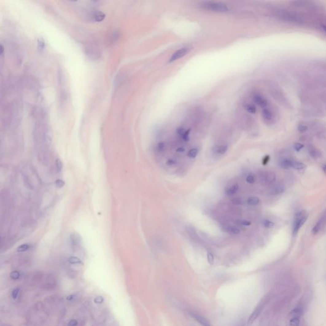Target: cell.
Masks as SVG:
<instances>
[{
	"label": "cell",
	"mask_w": 326,
	"mask_h": 326,
	"mask_svg": "<svg viewBox=\"0 0 326 326\" xmlns=\"http://www.w3.org/2000/svg\"><path fill=\"white\" fill-rule=\"evenodd\" d=\"M201 7L204 10L213 12H226L229 10V8L226 4L219 2H202L201 3Z\"/></svg>",
	"instance_id": "6da1fadb"
},
{
	"label": "cell",
	"mask_w": 326,
	"mask_h": 326,
	"mask_svg": "<svg viewBox=\"0 0 326 326\" xmlns=\"http://www.w3.org/2000/svg\"><path fill=\"white\" fill-rule=\"evenodd\" d=\"M306 219L307 217L305 215V212L304 211L299 212L296 213L293 226V235H295L297 233L300 228L305 224Z\"/></svg>",
	"instance_id": "7a4b0ae2"
},
{
	"label": "cell",
	"mask_w": 326,
	"mask_h": 326,
	"mask_svg": "<svg viewBox=\"0 0 326 326\" xmlns=\"http://www.w3.org/2000/svg\"><path fill=\"white\" fill-rule=\"evenodd\" d=\"M189 51H190L189 49L187 47H184V48L178 49L172 56H171L169 62L173 63L177 61V60L184 57L185 55H187L188 52H189Z\"/></svg>",
	"instance_id": "3957f363"
},
{
	"label": "cell",
	"mask_w": 326,
	"mask_h": 326,
	"mask_svg": "<svg viewBox=\"0 0 326 326\" xmlns=\"http://www.w3.org/2000/svg\"><path fill=\"white\" fill-rule=\"evenodd\" d=\"M262 116L264 122L266 124L271 125L273 123L274 114L273 113V111L270 109L268 108H264L262 110Z\"/></svg>",
	"instance_id": "277c9868"
},
{
	"label": "cell",
	"mask_w": 326,
	"mask_h": 326,
	"mask_svg": "<svg viewBox=\"0 0 326 326\" xmlns=\"http://www.w3.org/2000/svg\"><path fill=\"white\" fill-rule=\"evenodd\" d=\"M326 224V211L323 214V215L321 217V218L316 222V224L315 225L312 229V233L313 235H316L319 231L324 227V226Z\"/></svg>",
	"instance_id": "5b68a950"
},
{
	"label": "cell",
	"mask_w": 326,
	"mask_h": 326,
	"mask_svg": "<svg viewBox=\"0 0 326 326\" xmlns=\"http://www.w3.org/2000/svg\"><path fill=\"white\" fill-rule=\"evenodd\" d=\"M253 100L255 104L259 106L261 108H265L268 105V101L261 94H256L253 96Z\"/></svg>",
	"instance_id": "8992f818"
},
{
	"label": "cell",
	"mask_w": 326,
	"mask_h": 326,
	"mask_svg": "<svg viewBox=\"0 0 326 326\" xmlns=\"http://www.w3.org/2000/svg\"><path fill=\"white\" fill-rule=\"evenodd\" d=\"M276 174L273 171H269L266 173L264 176V181L266 184L271 185L276 180Z\"/></svg>",
	"instance_id": "52a82bcc"
},
{
	"label": "cell",
	"mask_w": 326,
	"mask_h": 326,
	"mask_svg": "<svg viewBox=\"0 0 326 326\" xmlns=\"http://www.w3.org/2000/svg\"><path fill=\"white\" fill-rule=\"evenodd\" d=\"M285 186L282 184L279 183V184H276L275 185L273 186L271 188L270 193L272 195H278V194H281L282 192H284L285 191Z\"/></svg>",
	"instance_id": "ba28073f"
},
{
	"label": "cell",
	"mask_w": 326,
	"mask_h": 326,
	"mask_svg": "<svg viewBox=\"0 0 326 326\" xmlns=\"http://www.w3.org/2000/svg\"><path fill=\"white\" fill-rule=\"evenodd\" d=\"M308 151L309 154H310V156L313 159H318L322 156L321 152L312 145L309 146L308 148Z\"/></svg>",
	"instance_id": "9c48e42d"
},
{
	"label": "cell",
	"mask_w": 326,
	"mask_h": 326,
	"mask_svg": "<svg viewBox=\"0 0 326 326\" xmlns=\"http://www.w3.org/2000/svg\"><path fill=\"white\" fill-rule=\"evenodd\" d=\"M191 315L196 320L198 321L203 326H211L208 321L205 318H204V317L202 316L201 315H200L197 313H191Z\"/></svg>",
	"instance_id": "30bf717a"
},
{
	"label": "cell",
	"mask_w": 326,
	"mask_h": 326,
	"mask_svg": "<svg viewBox=\"0 0 326 326\" xmlns=\"http://www.w3.org/2000/svg\"><path fill=\"white\" fill-rule=\"evenodd\" d=\"M265 305H266V303H265V301H263L260 305L258 306V307H257V308H256V310L254 312V313H253L252 314V315L250 316L249 320H248V323L250 324V323L252 322H253V321L257 318V316H258L259 314L260 313V312H261V310H262V308H263V307H264V306Z\"/></svg>",
	"instance_id": "8fae6325"
},
{
	"label": "cell",
	"mask_w": 326,
	"mask_h": 326,
	"mask_svg": "<svg viewBox=\"0 0 326 326\" xmlns=\"http://www.w3.org/2000/svg\"><path fill=\"white\" fill-rule=\"evenodd\" d=\"M293 161H292L289 159H285L284 160L281 161L280 165L281 168L284 169H289L290 168L293 167Z\"/></svg>",
	"instance_id": "7c38bea8"
},
{
	"label": "cell",
	"mask_w": 326,
	"mask_h": 326,
	"mask_svg": "<svg viewBox=\"0 0 326 326\" xmlns=\"http://www.w3.org/2000/svg\"><path fill=\"white\" fill-rule=\"evenodd\" d=\"M238 188H239V185L238 184H235L233 186L229 187L228 189L226 190V194L228 196H232L237 192V191H238Z\"/></svg>",
	"instance_id": "4fadbf2b"
},
{
	"label": "cell",
	"mask_w": 326,
	"mask_h": 326,
	"mask_svg": "<svg viewBox=\"0 0 326 326\" xmlns=\"http://www.w3.org/2000/svg\"><path fill=\"white\" fill-rule=\"evenodd\" d=\"M301 313H302V310L301 309V308L297 307L293 309V310L290 312L289 315L292 318H294V317H299L300 316H301Z\"/></svg>",
	"instance_id": "5bb4252c"
},
{
	"label": "cell",
	"mask_w": 326,
	"mask_h": 326,
	"mask_svg": "<svg viewBox=\"0 0 326 326\" xmlns=\"http://www.w3.org/2000/svg\"><path fill=\"white\" fill-rule=\"evenodd\" d=\"M227 150H228V146L227 145H223L221 146H219V147H217L215 149V152L217 153L220 154V155H224V153H226Z\"/></svg>",
	"instance_id": "9a60e30c"
},
{
	"label": "cell",
	"mask_w": 326,
	"mask_h": 326,
	"mask_svg": "<svg viewBox=\"0 0 326 326\" xmlns=\"http://www.w3.org/2000/svg\"><path fill=\"white\" fill-rule=\"evenodd\" d=\"M260 202V200L259 198H257V197H255V196H252V197H249V198H248L247 200V203L250 205V206H255V205H257Z\"/></svg>",
	"instance_id": "2e32d148"
},
{
	"label": "cell",
	"mask_w": 326,
	"mask_h": 326,
	"mask_svg": "<svg viewBox=\"0 0 326 326\" xmlns=\"http://www.w3.org/2000/svg\"><path fill=\"white\" fill-rule=\"evenodd\" d=\"M70 241H71L72 245L74 246H76L80 243V238L79 236H77L76 234H73L71 235Z\"/></svg>",
	"instance_id": "e0dca14e"
},
{
	"label": "cell",
	"mask_w": 326,
	"mask_h": 326,
	"mask_svg": "<svg viewBox=\"0 0 326 326\" xmlns=\"http://www.w3.org/2000/svg\"><path fill=\"white\" fill-rule=\"evenodd\" d=\"M93 17H94V21H98V22H100V21H102L103 20L105 19V15L103 12H98L94 13V15H93Z\"/></svg>",
	"instance_id": "ac0fdd59"
},
{
	"label": "cell",
	"mask_w": 326,
	"mask_h": 326,
	"mask_svg": "<svg viewBox=\"0 0 326 326\" xmlns=\"http://www.w3.org/2000/svg\"><path fill=\"white\" fill-rule=\"evenodd\" d=\"M227 231L231 234H234V235H238L240 233V230L239 229V228H238L236 226H231L227 227Z\"/></svg>",
	"instance_id": "d6986e66"
},
{
	"label": "cell",
	"mask_w": 326,
	"mask_h": 326,
	"mask_svg": "<svg viewBox=\"0 0 326 326\" xmlns=\"http://www.w3.org/2000/svg\"><path fill=\"white\" fill-rule=\"evenodd\" d=\"M244 108L247 111H248L249 113H251V114H255L256 112V108L255 107L252 105V104H250V103H248V104H245L244 105Z\"/></svg>",
	"instance_id": "ffe728a7"
},
{
	"label": "cell",
	"mask_w": 326,
	"mask_h": 326,
	"mask_svg": "<svg viewBox=\"0 0 326 326\" xmlns=\"http://www.w3.org/2000/svg\"><path fill=\"white\" fill-rule=\"evenodd\" d=\"M198 152H199L198 149H197L196 148L192 149L188 152L187 156L190 158H195L197 156H198Z\"/></svg>",
	"instance_id": "44dd1931"
},
{
	"label": "cell",
	"mask_w": 326,
	"mask_h": 326,
	"mask_svg": "<svg viewBox=\"0 0 326 326\" xmlns=\"http://www.w3.org/2000/svg\"><path fill=\"white\" fill-rule=\"evenodd\" d=\"M305 167V165L303 164V163L301 162H298V161H293V168H294V169L300 170V169H303Z\"/></svg>",
	"instance_id": "7402d4cb"
},
{
	"label": "cell",
	"mask_w": 326,
	"mask_h": 326,
	"mask_svg": "<svg viewBox=\"0 0 326 326\" xmlns=\"http://www.w3.org/2000/svg\"><path fill=\"white\" fill-rule=\"evenodd\" d=\"M300 319L299 317H294L290 320V326H299Z\"/></svg>",
	"instance_id": "603a6c76"
},
{
	"label": "cell",
	"mask_w": 326,
	"mask_h": 326,
	"mask_svg": "<svg viewBox=\"0 0 326 326\" xmlns=\"http://www.w3.org/2000/svg\"><path fill=\"white\" fill-rule=\"evenodd\" d=\"M246 181L249 184H254L255 181V176L253 173L248 174L246 178Z\"/></svg>",
	"instance_id": "cb8c5ba5"
},
{
	"label": "cell",
	"mask_w": 326,
	"mask_h": 326,
	"mask_svg": "<svg viewBox=\"0 0 326 326\" xmlns=\"http://www.w3.org/2000/svg\"><path fill=\"white\" fill-rule=\"evenodd\" d=\"M237 224L243 226H249L251 225V222L246 220H238L236 221Z\"/></svg>",
	"instance_id": "d4e9b609"
},
{
	"label": "cell",
	"mask_w": 326,
	"mask_h": 326,
	"mask_svg": "<svg viewBox=\"0 0 326 326\" xmlns=\"http://www.w3.org/2000/svg\"><path fill=\"white\" fill-rule=\"evenodd\" d=\"M263 226L267 228H272L274 226V223L269 220H265L262 222Z\"/></svg>",
	"instance_id": "484cf974"
},
{
	"label": "cell",
	"mask_w": 326,
	"mask_h": 326,
	"mask_svg": "<svg viewBox=\"0 0 326 326\" xmlns=\"http://www.w3.org/2000/svg\"><path fill=\"white\" fill-rule=\"evenodd\" d=\"M231 203H232L235 205H239L243 203V199L240 197H237V198H233L231 200Z\"/></svg>",
	"instance_id": "4316f807"
},
{
	"label": "cell",
	"mask_w": 326,
	"mask_h": 326,
	"mask_svg": "<svg viewBox=\"0 0 326 326\" xmlns=\"http://www.w3.org/2000/svg\"><path fill=\"white\" fill-rule=\"evenodd\" d=\"M69 262L73 264H82L81 261L78 258V257H71L69 259Z\"/></svg>",
	"instance_id": "83f0119b"
},
{
	"label": "cell",
	"mask_w": 326,
	"mask_h": 326,
	"mask_svg": "<svg viewBox=\"0 0 326 326\" xmlns=\"http://www.w3.org/2000/svg\"><path fill=\"white\" fill-rule=\"evenodd\" d=\"M29 245L28 244H23L18 247L17 251L19 252H25V251H26L28 249H29Z\"/></svg>",
	"instance_id": "f1b7e54d"
},
{
	"label": "cell",
	"mask_w": 326,
	"mask_h": 326,
	"mask_svg": "<svg viewBox=\"0 0 326 326\" xmlns=\"http://www.w3.org/2000/svg\"><path fill=\"white\" fill-rule=\"evenodd\" d=\"M190 132H191V130H188L187 131H185V132L184 133V134L182 136V138L185 141V142H187L189 140V134H190Z\"/></svg>",
	"instance_id": "f546056e"
},
{
	"label": "cell",
	"mask_w": 326,
	"mask_h": 326,
	"mask_svg": "<svg viewBox=\"0 0 326 326\" xmlns=\"http://www.w3.org/2000/svg\"><path fill=\"white\" fill-rule=\"evenodd\" d=\"M308 130V127L305 125V124H299L297 127V130L300 132V133H304V132H306Z\"/></svg>",
	"instance_id": "4dcf8cb0"
},
{
	"label": "cell",
	"mask_w": 326,
	"mask_h": 326,
	"mask_svg": "<svg viewBox=\"0 0 326 326\" xmlns=\"http://www.w3.org/2000/svg\"><path fill=\"white\" fill-rule=\"evenodd\" d=\"M56 168H57V170L59 171L62 170V169H63V162L59 159H57L56 160Z\"/></svg>",
	"instance_id": "1f68e13d"
},
{
	"label": "cell",
	"mask_w": 326,
	"mask_h": 326,
	"mask_svg": "<svg viewBox=\"0 0 326 326\" xmlns=\"http://www.w3.org/2000/svg\"><path fill=\"white\" fill-rule=\"evenodd\" d=\"M165 147H166V145H165V143L164 142H160L157 145V149L158 151L162 152V151H163L165 149Z\"/></svg>",
	"instance_id": "d6a6232c"
},
{
	"label": "cell",
	"mask_w": 326,
	"mask_h": 326,
	"mask_svg": "<svg viewBox=\"0 0 326 326\" xmlns=\"http://www.w3.org/2000/svg\"><path fill=\"white\" fill-rule=\"evenodd\" d=\"M207 259H208V262L210 264H213V263L214 262V257H213V255L212 253L208 252V254H207Z\"/></svg>",
	"instance_id": "836d02e7"
},
{
	"label": "cell",
	"mask_w": 326,
	"mask_h": 326,
	"mask_svg": "<svg viewBox=\"0 0 326 326\" xmlns=\"http://www.w3.org/2000/svg\"><path fill=\"white\" fill-rule=\"evenodd\" d=\"M303 147H304V145L300 143H296L294 145V148L296 151L301 150L303 148Z\"/></svg>",
	"instance_id": "e575fe53"
},
{
	"label": "cell",
	"mask_w": 326,
	"mask_h": 326,
	"mask_svg": "<svg viewBox=\"0 0 326 326\" xmlns=\"http://www.w3.org/2000/svg\"><path fill=\"white\" fill-rule=\"evenodd\" d=\"M291 3H293L294 6H303L306 4V2H302V1H297V2H291Z\"/></svg>",
	"instance_id": "d590c367"
},
{
	"label": "cell",
	"mask_w": 326,
	"mask_h": 326,
	"mask_svg": "<svg viewBox=\"0 0 326 326\" xmlns=\"http://www.w3.org/2000/svg\"><path fill=\"white\" fill-rule=\"evenodd\" d=\"M166 164L168 166H173L177 164V161L173 159H169L166 162Z\"/></svg>",
	"instance_id": "8d00e7d4"
},
{
	"label": "cell",
	"mask_w": 326,
	"mask_h": 326,
	"mask_svg": "<svg viewBox=\"0 0 326 326\" xmlns=\"http://www.w3.org/2000/svg\"><path fill=\"white\" fill-rule=\"evenodd\" d=\"M270 159V156H268V155L266 156L262 159V165H266L268 164V162H269Z\"/></svg>",
	"instance_id": "74e56055"
},
{
	"label": "cell",
	"mask_w": 326,
	"mask_h": 326,
	"mask_svg": "<svg viewBox=\"0 0 326 326\" xmlns=\"http://www.w3.org/2000/svg\"><path fill=\"white\" fill-rule=\"evenodd\" d=\"M56 184L59 187H62L64 185V182L62 180H57L56 181Z\"/></svg>",
	"instance_id": "f35d334b"
},
{
	"label": "cell",
	"mask_w": 326,
	"mask_h": 326,
	"mask_svg": "<svg viewBox=\"0 0 326 326\" xmlns=\"http://www.w3.org/2000/svg\"><path fill=\"white\" fill-rule=\"evenodd\" d=\"M185 131L186 130H185L183 127H180L177 130V133L178 135L182 136L184 134V133L185 132Z\"/></svg>",
	"instance_id": "ab89813d"
},
{
	"label": "cell",
	"mask_w": 326,
	"mask_h": 326,
	"mask_svg": "<svg viewBox=\"0 0 326 326\" xmlns=\"http://www.w3.org/2000/svg\"><path fill=\"white\" fill-rule=\"evenodd\" d=\"M11 277H12L13 278L15 279V278H18V277H19V274L18 272H17V271H14V272L11 274Z\"/></svg>",
	"instance_id": "60d3db41"
},
{
	"label": "cell",
	"mask_w": 326,
	"mask_h": 326,
	"mask_svg": "<svg viewBox=\"0 0 326 326\" xmlns=\"http://www.w3.org/2000/svg\"><path fill=\"white\" fill-rule=\"evenodd\" d=\"M184 151H185V149L183 147H179L177 149V152H183Z\"/></svg>",
	"instance_id": "b9f144b4"
},
{
	"label": "cell",
	"mask_w": 326,
	"mask_h": 326,
	"mask_svg": "<svg viewBox=\"0 0 326 326\" xmlns=\"http://www.w3.org/2000/svg\"><path fill=\"white\" fill-rule=\"evenodd\" d=\"M322 169L324 171V172L326 174V165H323L322 166Z\"/></svg>",
	"instance_id": "7bdbcfd3"
},
{
	"label": "cell",
	"mask_w": 326,
	"mask_h": 326,
	"mask_svg": "<svg viewBox=\"0 0 326 326\" xmlns=\"http://www.w3.org/2000/svg\"><path fill=\"white\" fill-rule=\"evenodd\" d=\"M322 27V29H324V31H325L326 32V25H323Z\"/></svg>",
	"instance_id": "ee69618b"
}]
</instances>
